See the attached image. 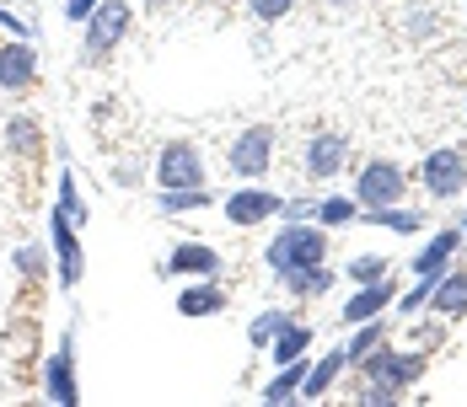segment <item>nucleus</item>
I'll list each match as a JSON object with an SVG mask.
<instances>
[{
	"label": "nucleus",
	"mask_w": 467,
	"mask_h": 407,
	"mask_svg": "<svg viewBox=\"0 0 467 407\" xmlns=\"http://www.w3.org/2000/svg\"><path fill=\"white\" fill-rule=\"evenodd\" d=\"M48 252H54V273H59V290H76L81 273H87V247H81V226L54 204L48 209Z\"/></svg>",
	"instance_id": "39448f33"
},
{
	"label": "nucleus",
	"mask_w": 467,
	"mask_h": 407,
	"mask_svg": "<svg viewBox=\"0 0 467 407\" xmlns=\"http://www.w3.org/2000/svg\"><path fill=\"white\" fill-rule=\"evenodd\" d=\"M317 215V198H285L280 204V220H312Z\"/></svg>",
	"instance_id": "2f4dec72"
},
{
	"label": "nucleus",
	"mask_w": 467,
	"mask_h": 407,
	"mask_svg": "<svg viewBox=\"0 0 467 407\" xmlns=\"http://www.w3.org/2000/svg\"><path fill=\"white\" fill-rule=\"evenodd\" d=\"M280 284L290 295H301V300H317V295H327V290L338 284V269H333V263H312V269L280 273Z\"/></svg>",
	"instance_id": "5701e85b"
},
{
	"label": "nucleus",
	"mask_w": 467,
	"mask_h": 407,
	"mask_svg": "<svg viewBox=\"0 0 467 407\" xmlns=\"http://www.w3.org/2000/svg\"><path fill=\"white\" fill-rule=\"evenodd\" d=\"M301 167H306L312 182L344 178V167H349V139L338 135V129H317V135L301 145Z\"/></svg>",
	"instance_id": "9b49d317"
},
{
	"label": "nucleus",
	"mask_w": 467,
	"mask_h": 407,
	"mask_svg": "<svg viewBox=\"0 0 467 407\" xmlns=\"http://www.w3.org/2000/svg\"><path fill=\"white\" fill-rule=\"evenodd\" d=\"M44 124L38 118H27V113H16V118H5V150H11V161H33V156H44Z\"/></svg>",
	"instance_id": "6ab92c4d"
},
{
	"label": "nucleus",
	"mask_w": 467,
	"mask_h": 407,
	"mask_svg": "<svg viewBox=\"0 0 467 407\" xmlns=\"http://www.w3.org/2000/svg\"><path fill=\"white\" fill-rule=\"evenodd\" d=\"M38 86V48L33 38H11V44H0V91H33Z\"/></svg>",
	"instance_id": "ddd939ff"
},
{
	"label": "nucleus",
	"mask_w": 467,
	"mask_h": 407,
	"mask_svg": "<svg viewBox=\"0 0 467 407\" xmlns=\"http://www.w3.org/2000/svg\"><path fill=\"white\" fill-rule=\"evenodd\" d=\"M387 332H392V321H387V317L355 321V327H349V338H344V364H360L366 354H376V349L387 343Z\"/></svg>",
	"instance_id": "412c9836"
},
{
	"label": "nucleus",
	"mask_w": 467,
	"mask_h": 407,
	"mask_svg": "<svg viewBox=\"0 0 467 407\" xmlns=\"http://www.w3.org/2000/svg\"><path fill=\"white\" fill-rule=\"evenodd\" d=\"M355 204L360 209H387V204H403L409 198V172L398 167V161H387V156H376V161H360V172H355Z\"/></svg>",
	"instance_id": "20e7f679"
},
{
	"label": "nucleus",
	"mask_w": 467,
	"mask_h": 407,
	"mask_svg": "<svg viewBox=\"0 0 467 407\" xmlns=\"http://www.w3.org/2000/svg\"><path fill=\"white\" fill-rule=\"evenodd\" d=\"M323 230H344L360 220V204H355V193H327V198H317V215H312Z\"/></svg>",
	"instance_id": "a878e982"
},
{
	"label": "nucleus",
	"mask_w": 467,
	"mask_h": 407,
	"mask_svg": "<svg viewBox=\"0 0 467 407\" xmlns=\"http://www.w3.org/2000/svg\"><path fill=\"white\" fill-rule=\"evenodd\" d=\"M226 167L242 182H264L275 167V124H247L242 135L226 145Z\"/></svg>",
	"instance_id": "423d86ee"
},
{
	"label": "nucleus",
	"mask_w": 467,
	"mask_h": 407,
	"mask_svg": "<svg viewBox=\"0 0 467 407\" xmlns=\"http://www.w3.org/2000/svg\"><path fill=\"white\" fill-rule=\"evenodd\" d=\"M338 273H344L349 284H381V279H392V263L376 258V252H360V258H349Z\"/></svg>",
	"instance_id": "c85d7f7f"
},
{
	"label": "nucleus",
	"mask_w": 467,
	"mask_h": 407,
	"mask_svg": "<svg viewBox=\"0 0 467 407\" xmlns=\"http://www.w3.org/2000/svg\"><path fill=\"white\" fill-rule=\"evenodd\" d=\"M130 22H135V11H130V0H102L92 16L81 22L87 27V44H81V59L87 65H108L113 59V48L130 38Z\"/></svg>",
	"instance_id": "7ed1b4c3"
},
{
	"label": "nucleus",
	"mask_w": 467,
	"mask_h": 407,
	"mask_svg": "<svg viewBox=\"0 0 467 407\" xmlns=\"http://www.w3.org/2000/svg\"><path fill=\"white\" fill-rule=\"evenodd\" d=\"M172 5H183V0H145V11H172Z\"/></svg>",
	"instance_id": "c9c22d12"
},
{
	"label": "nucleus",
	"mask_w": 467,
	"mask_h": 407,
	"mask_svg": "<svg viewBox=\"0 0 467 407\" xmlns=\"http://www.w3.org/2000/svg\"><path fill=\"white\" fill-rule=\"evenodd\" d=\"M355 370H360V402H398L403 392H414L424 381L430 349H392V343H381Z\"/></svg>",
	"instance_id": "f257e3e1"
},
{
	"label": "nucleus",
	"mask_w": 467,
	"mask_h": 407,
	"mask_svg": "<svg viewBox=\"0 0 467 407\" xmlns=\"http://www.w3.org/2000/svg\"><path fill=\"white\" fill-rule=\"evenodd\" d=\"M344 370H349V364H344V343H338V349H327L323 360L306 364V381H301V397H296V402H323Z\"/></svg>",
	"instance_id": "a211bd4d"
},
{
	"label": "nucleus",
	"mask_w": 467,
	"mask_h": 407,
	"mask_svg": "<svg viewBox=\"0 0 467 407\" xmlns=\"http://www.w3.org/2000/svg\"><path fill=\"white\" fill-rule=\"evenodd\" d=\"M462 113H467V102H462Z\"/></svg>",
	"instance_id": "58836bf2"
},
{
	"label": "nucleus",
	"mask_w": 467,
	"mask_h": 407,
	"mask_svg": "<svg viewBox=\"0 0 467 407\" xmlns=\"http://www.w3.org/2000/svg\"><path fill=\"white\" fill-rule=\"evenodd\" d=\"M462 236H467V215H462Z\"/></svg>",
	"instance_id": "4c0bfd02"
},
{
	"label": "nucleus",
	"mask_w": 467,
	"mask_h": 407,
	"mask_svg": "<svg viewBox=\"0 0 467 407\" xmlns=\"http://www.w3.org/2000/svg\"><path fill=\"white\" fill-rule=\"evenodd\" d=\"M398 306V284L392 279H381V284H355V295L344 300V327H355V321H371V317H387Z\"/></svg>",
	"instance_id": "2eb2a0df"
},
{
	"label": "nucleus",
	"mask_w": 467,
	"mask_h": 407,
	"mask_svg": "<svg viewBox=\"0 0 467 407\" xmlns=\"http://www.w3.org/2000/svg\"><path fill=\"white\" fill-rule=\"evenodd\" d=\"M135 178H140V167H135V161H130V167H124V161L113 167V182H119V188H135Z\"/></svg>",
	"instance_id": "f704fd0d"
},
{
	"label": "nucleus",
	"mask_w": 467,
	"mask_h": 407,
	"mask_svg": "<svg viewBox=\"0 0 467 407\" xmlns=\"http://www.w3.org/2000/svg\"><path fill=\"white\" fill-rule=\"evenodd\" d=\"M280 204L285 198L275 188L247 182V188H232V193L221 198V215H226L236 230H258V226H269V220H280Z\"/></svg>",
	"instance_id": "1a4fd4ad"
},
{
	"label": "nucleus",
	"mask_w": 467,
	"mask_h": 407,
	"mask_svg": "<svg viewBox=\"0 0 467 407\" xmlns=\"http://www.w3.org/2000/svg\"><path fill=\"white\" fill-rule=\"evenodd\" d=\"M424 306H430V317H441V321L467 317V269H446V273H441Z\"/></svg>",
	"instance_id": "dca6fc26"
},
{
	"label": "nucleus",
	"mask_w": 467,
	"mask_h": 407,
	"mask_svg": "<svg viewBox=\"0 0 467 407\" xmlns=\"http://www.w3.org/2000/svg\"><path fill=\"white\" fill-rule=\"evenodd\" d=\"M457 252H462V226H446L435 230L430 241L420 247V258H414V279H424V284H435L441 273L457 263Z\"/></svg>",
	"instance_id": "4468645a"
},
{
	"label": "nucleus",
	"mask_w": 467,
	"mask_h": 407,
	"mask_svg": "<svg viewBox=\"0 0 467 407\" xmlns=\"http://www.w3.org/2000/svg\"><path fill=\"white\" fill-rule=\"evenodd\" d=\"M226 311V290H221V279H188L183 290H178V317H221Z\"/></svg>",
	"instance_id": "f3484780"
},
{
	"label": "nucleus",
	"mask_w": 467,
	"mask_h": 407,
	"mask_svg": "<svg viewBox=\"0 0 467 407\" xmlns=\"http://www.w3.org/2000/svg\"><path fill=\"white\" fill-rule=\"evenodd\" d=\"M264 263H269L275 279L312 269V263H327V230L317 220H285V230H275V241L264 247Z\"/></svg>",
	"instance_id": "f03ea898"
},
{
	"label": "nucleus",
	"mask_w": 467,
	"mask_h": 407,
	"mask_svg": "<svg viewBox=\"0 0 467 407\" xmlns=\"http://www.w3.org/2000/svg\"><path fill=\"white\" fill-rule=\"evenodd\" d=\"M44 402H81V386H76V332H59L54 354L44 360Z\"/></svg>",
	"instance_id": "9d476101"
},
{
	"label": "nucleus",
	"mask_w": 467,
	"mask_h": 407,
	"mask_svg": "<svg viewBox=\"0 0 467 407\" xmlns=\"http://www.w3.org/2000/svg\"><path fill=\"white\" fill-rule=\"evenodd\" d=\"M312 321H301V317H290L280 327V338L269 343V364H290V360H301V354H312Z\"/></svg>",
	"instance_id": "4be33fe9"
},
{
	"label": "nucleus",
	"mask_w": 467,
	"mask_h": 407,
	"mask_svg": "<svg viewBox=\"0 0 467 407\" xmlns=\"http://www.w3.org/2000/svg\"><path fill=\"white\" fill-rule=\"evenodd\" d=\"M150 178H156V188H204V178H210L204 172V150L193 139H167L156 150Z\"/></svg>",
	"instance_id": "0eeeda50"
},
{
	"label": "nucleus",
	"mask_w": 467,
	"mask_h": 407,
	"mask_svg": "<svg viewBox=\"0 0 467 407\" xmlns=\"http://www.w3.org/2000/svg\"><path fill=\"white\" fill-rule=\"evenodd\" d=\"M161 273H167V279H221V273H226V258H221L210 241H178V247L161 258Z\"/></svg>",
	"instance_id": "f8f14e48"
},
{
	"label": "nucleus",
	"mask_w": 467,
	"mask_h": 407,
	"mask_svg": "<svg viewBox=\"0 0 467 407\" xmlns=\"http://www.w3.org/2000/svg\"><path fill=\"white\" fill-rule=\"evenodd\" d=\"M54 204H59V209H65L76 226L87 230L92 209H87V198H81V188H76V172H70V167H65V172H59V182H54Z\"/></svg>",
	"instance_id": "cd10ccee"
},
{
	"label": "nucleus",
	"mask_w": 467,
	"mask_h": 407,
	"mask_svg": "<svg viewBox=\"0 0 467 407\" xmlns=\"http://www.w3.org/2000/svg\"><path fill=\"white\" fill-rule=\"evenodd\" d=\"M360 220L376 230H398V236H420L424 230V215L409 209V204H387V209H360Z\"/></svg>",
	"instance_id": "b1692460"
},
{
	"label": "nucleus",
	"mask_w": 467,
	"mask_h": 407,
	"mask_svg": "<svg viewBox=\"0 0 467 407\" xmlns=\"http://www.w3.org/2000/svg\"><path fill=\"white\" fill-rule=\"evenodd\" d=\"M102 0H65V22H87Z\"/></svg>",
	"instance_id": "473e14b6"
},
{
	"label": "nucleus",
	"mask_w": 467,
	"mask_h": 407,
	"mask_svg": "<svg viewBox=\"0 0 467 407\" xmlns=\"http://www.w3.org/2000/svg\"><path fill=\"white\" fill-rule=\"evenodd\" d=\"M420 182L430 198H462L467 193V150L462 145H435L420 161Z\"/></svg>",
	"instance_id": "6e6552de"
},
{
	"label": "nucleus",
	"mask_w": 467,
	"mask_h": 407,
	"mask_svg": "<svg viewBox=\"0 0 467 407\" xmlns=\"http://www.w3.org/2000/svg\"><path fill=\"white\" fill-rule=\"evenodd\" d=\"M409 16H414V22H409V33H414V38L435 33V11H409Z\"/></svg>",
	"instance_id": "72a5a7b5"
},
{
	"label": "nucleus",
	"mask_w": 467,
	"mask_h": 407,
	"mask_svg": "<svg viewBox=\"0 0 467 407\" xmlns=\"http://www.w3.org/2000/svg\"><path fill=\"white\" fill-rule=\"evenodd\" d=\"M285 321H290V311H280V306H264L258 317L247 321V343H253L258 354H269V343L280 338V327H285Z\"/></svg>",
	"instance_id": "bb28decb"
},
{
	"label": "nucleus",
	"mask_w": 467,
	"mask_h": 407,
	"mask_svg": "<svg viewBox=\"0 0 467 407\" xmlns=\"http://www.w3.org/2000/svg\"><path fill=\"white\" fill-rule=\"evenodd\" d=\"M296 11V0H247V16L253 22H285Z\"/></svg>",
	"instance_id": "7c9ffc66"
},
{
	"label": "nucleus",
	"mask_w": 467,
	"mask_h": 407,
	"mask_svg": "<svg viewBox=\"0 0 467 407\" xmlns=\"http://www.w3.org/2000/svg\"><path fill=\"white\" fill-rule=\"evenodd\" d=\"M306 364H312L306 354L290 360V364H275V375L258 386V397H264V402H296V397H301V381H306Z\"/></svg>",
	"instance_id": "aec40b11"
},
{
	"label": "nucleus",
	"mask_w": 467,
	"mask_h": 407,
	"mask_svg": "<svg viewBox=\"0 0 467 407\" xmlns=\"http://www.w3.org/2000/svg\"><path fill=\"white\" fill-rule=\"evenodd\" d=\"M215 204V193L210 188H156V209L161 215H193V209H210Z\"/></svg>",
	"instance_id": "393cba45"
},
{
	"label": "nucleus",
	"mask_w": 467,
	"mask_h": 407,
	"mask_svg": "<svg viewBox=\"0 0 467 407\" xmlns=\"http://www.w3.org/2000/svg\"><path fill=\"white\" fill-rule=\"evenodd\" d=\"M16 273L27 279V284H38L48 273V252H44V241H22L16 247Z\"/></svg>",
	"instance_id": "c756f323"
},
{
	"label": "nucleus",
	"mask_w": 467,
	"mask_h": 407,
	"mask_svg": "<svg viewBox=\"0 0 467 407\" xmlns=\"http://www.w3.org/2000/svg\"><path fill=\"white\" fill-rule=\"evenodd\" d=\"M327 5H355V0H327Z\"/></svg>",
	"instance_id": "e433bc0d"
}]
</instances>
